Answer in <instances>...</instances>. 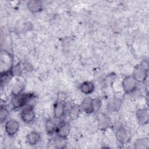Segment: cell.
Segmentation results:
<instances>
[{"mask_svg": "<svg viewBox=\"0 0 149 149\" xmlns=\"http://www.w3.org/2000/svg\"><path fill=\"white\" fill-rule=\"evenodd\" d=\"M80 110V107H79L77 105H73L70 109L69 115L73 118L77 117L79 114Z\"/></svg>", "mask_w": 149, "mask_h": 149, "instance_id": "cell-18", "label": "cell"}, {"mask_svg": "<svg viewBox=\"0 0 149 149\" xmlns=\"http://www.w3.org/2000/svg\"><path fill=\"white\" fill-rule=\"evenodd\" d=\"M56 125L51 119H48L45 122V130L49 135H52L55 132Z\"/></svg>", "mask_w": 149, "mask_h": 149, "instance_id": "cell-13", "label": "cell"}, {"mask_svg": "<svg viewBox=\"0 0 149 149\" xmlns=\"http://www.w3.org/2000/svg\"><path fill=\"white\" fill-rule=\"evenodd\" d=\"M94 83L89 81H84L80 86V90L82 93L86 94H91L94 91Z\"/></svg>", "mask_w": 149, "mask_h": 149, "instance_id": "cell-10", "label": "cell"}, {"mask_svg": "<svg viewBox=\"0 0 149 149\" xmlns=\"http://www.w3.org/2000/svg\"><path fill=\"white\" fill-rule=\"evenodd\" d=\"M40 134L38 132L35 131L30 132L27 136V143L31 146H34L37 144L40 141Z\"/></svg>", "mask_w": 149, "mask_h": 149, "instance_id": "cell-12", "label": "cell"}, {"mask_svg": "<svg viewBox=\"0 0 149 149\" xmlns=\"http://www.w3.org/2000/svg\"><path fill=\"white\" fill-rule=\"evenodd\" d=\"M116 138L120 144H125L128 140L129 136L126 130L122 127H119L115 133Z\"/></svg>", "mask_w": 149, "mask_h": 149, "instance_id": "cell-8", "label": "cell"}, {"mask_svg": "<svg viewBox=\"0 0 149 149\" xmlns=\"http://www.w3.org/2000/svg\"><path fill=\"white\" fill-rule=\"evenodd\" d=\"M22 120L26 123H30L32 122L35 119V112L34 111L33 106L27 105L22 111L21 114Z\"/></svg>", "mask_w": 149, "mask_h": 149, "instance_id": "cell-3", "label": "cell"}, {"mask_svg": "<svg viewBox=\"0 0 149 149\" xmlns=\"http://www.w3.org/2000/svg\"><path fill=\"white\" fill-rule=\"evenodd\" d=\"M137 82L133 76L125 77L122 81V87L126 93H132L137 88Z\"/></svg>", "mask_w": 149, "mask_h": 149, "instance_id": "cell-1", "label": "cell"}, {"mask_svg": "<svg viewBox=\"0 0 149 149\" xmlns=\"http://www.w3.org/2000/svg\"><path fill=\"white\" fill-rule=\"evenodd\" d=\"M102 117L101 118L100 121V125L102 127V129L108 127L109 125V121L108 120V118L105 117V116H102Z\"/></svg>", "mask_w": 149, "mask_h": 149, "instance_id": "cell-22", "label": "cell"}, {"mask_svg": "<svg viewBox=\"0 0 149 149\" xmlns=\"http://www.w3.org/2000/svg\"><path fill=\"white\" fill-rule=\"evenodd\" d=\"M28 9L32 13H37L40 12L42 9V5L39 1H29L27 3Z\"/></svg>", "mask_w": 149, "mask_h": 149, "instance_id": "cell-9", "label": "cell"}, {"mask_svg": "<svg viewBox=\"0 0 149 149\" xmlns=\"http://www.w3.org/2000/svg\"><path fill=\"white\" fill-rule=\"evenodd\" d=\"M66 98V96L65 94L63 93H59L58 95V101H63L64 102Z\"/></svg>", "mask_w": 149, "mask_h": 149, "instance_id": "cell-23", "label": "cell"}, {"mask_svg": "<svg viewBox=\"0 0 149 149\" xmlns=\"http://www.w3.org/2000/svg\"><path fill=\"white\" fill-rule=\"evenodd\" d=\"M91 101L92 98H91L90 97H86L83 100L80 105V108L83 109L84 112L87 113H91L93 112Z\"/></svg>", "mask_w": 149, "mask_h": 149, "instance_id": "cell-11", "label": "cell"}, {"mask_svg": "<svg viewBox=\"0 0 149 149\" xmlns=\"http://www.w3.org/2000/svg\"><path fill=\"white\" fill-rule=\"evenodd\" d=\"M65 112V106L63 101L57 100L54 106V115L56 119L62 117Z\"/></svg>", "mask_w": 149, "mask_h": 149, "instance_id": "cell-6", "label": "cell"}, {"mask_svg": "<svg viewBox=\"0 0 149 149\" xmlns=\"http://www.w3.org/2000/svg\"><path fill=\"white\" fill-rule=\"evenodd\" d=\"M0 111H1L0 112V119H1V121L2 122L7 118V116L8 115V111L7 109L5 107H3V106H1Z\"/></svg>", "mask_w": 149, "mask_h": 149, "instance_id": "cell-21", "label": "cell"}, {"mask_svg": "<svg viewBox=\"0 0 149 149\" xmlns=\"http://www.w3.org/2000/svg\"><path fill=\"white\" fill-rule=\"evenodd\" d=\"M10 74L13 76H19L22 73V69L19 64H17L12 67L10 70Z\"/></svg>", "mask_w": 149, "mask_h": 149, "instance_id": "cell-19", "label": "cell"}, {"mask_svg": "<svg viewBox=\"0 0 149 149\" xmlns=\"http://www.w3.org/2000/svg\"><path fill=\"white\" fill-rule=\"evenodd\" d=\"M149 141L147 138L139 139L134 141V146L136 148H147L148 147Z\"/></svg>", "mask_w": 149, "mask_h": 149, "instance_id": "cell-14", "label": "cell"}, {"mask_svg": "<svg viewBox=\"0 0 149 149\" xmlns=\"http://www.w3.org/2000/svg\"><path fill=\"white\" fill-rule=\"evenodd\" d=\"M120 105V102L118 99H113L111 102H109L108 108L112 111H116L118 108H119Z\"/></svg>", "mask_w": 149, "mask_h": 149, "instance_id": "cell-17", "label": "cell"}, {"mask_svg": "<svg viewBox=\"0 0 149 149\" xmlns=\"http://www.w3.org/2000/svg\"><path fill=\"white\" fill-rule=\"evenodd\" d=\"M23 90V87L22 86V85H20L19 83H15L12 89V94L14 95H17V94H19L21 93L22 91Z\"/></svg>", "mask_w": 149, "mask_h": 149, "instance_id": "cell-20", "label": "cell"}, {"mask_svg": "<svg viewBox=\"0 0 149 149\" xmlns=\"http://www.w3.org/2000/svg\"><path fill=\"white\" fill-rule=\"evenodd\" d=\"M66 139H63L57 136L54 140V144H55V147L58 148H63L65 146V140Z\"/></svg>", "mask_w": 149, "mask_h": 149, "instance_id": "cell-16", "label": "cell"}, {"mask_svg": "<svg viewBox=\"0 0 149 149\" xmlns=\"http://www.w3.org/2000/svg\"><path fill=\"white\" fill-rule=\"evenodd\" d=\"M5 129L9 136H14L19 129V123L16 120L10 119L6 122Z\"/></svg>", "mask_w": 149, "mask_h": 149, "instance_id": "cell-5", "label": "cell"}, {"mask_svg": "<svg viewBox=\"0 0 149 149\" xmlns=\"http://www.w3.org/2000/svg\"><path fill=\"white\" fill-rule=\"evenodd\" d=\"M24 69H26V70H27V71L31 70L33 69L32 66H31L30 64H29V63H24Z\"/></svg>", "mask_w": 149, "mask_h": 149, "instance_id": "cell-24", "label": "cell"}, {"mask_svg": "<svg viewBox=\"0 0 149 149\" xmlns=\"http://www.w3.org/2000/svg\"><path fill=\"white\" fill-rule=\"evenodd\" d=\"M70 125L67 122H62L56 126L55 133L57 136L66 139L70 133Z\"/></svg>", "mask_w": 149, "mask_h": 149, "instance_id": "cell-4", "label": "cell"}, {"mask_svg": "<svg viewBox=\"0 0 149 149\" xmlns=\"http://www.w3.org/2000/svg\"><path fill=\"white\" fill-rule=\"evenodd\" d=\"M132 76L137 82H144L148 76L147 68L143 65H137L135 67Z\"/></svg>", "mask_w": 149, "mask_h": 149, "instance_id": "cell-2", "label": "cell"}, {"mask_svg": "<svg viewBox=\"0 0 149 149\" xmlns=\"http://www.w3.org/2000/svg\"><path fill=\"white\" fill-rule=\"evenodd\" d=\"M91 105H92L93 112H97L98 111H99V109L101 107V101L98 98H95L94 99H92Z\"/></svg>", "mask_w": 149, "mask_h": 149, "instance_id": "cell-15", "label": "cell"}, {"mask_svg": "<svg viewBox=\"0 0 149 149\" xmlns=\"http://www.w3.org/2000/svg\"><path fill=\"white\" fill-rule=\"evenodd\" d=\"M136 115L137 121L140 125H144L148 123L149 120V115L147 109H140L137 111Z\"/></svg>", "mask_w": 149, "mask_h": 149, "instance_id": "cell-7", "label": "cell"}]
</instances>
